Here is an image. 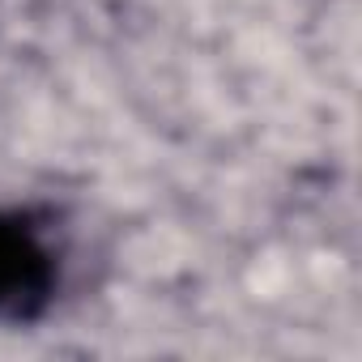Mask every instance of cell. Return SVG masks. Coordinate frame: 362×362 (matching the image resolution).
<instances>
[{
	"instance_id": "6da1fadb",
	"label": "cell",
	"mask_w": 362,
	"mask_h": 362,
	"mask_svg": "<svg viewBox=\"0 0 362 362\" xmlns=\"http://www.w3.org/2000/svg\"><path fill=\"white\" fill-rule=\"evenodd\" d=\"M47 286V260L26 230L0 222V307H22Z\"/></svg>"
}]
</instances>
